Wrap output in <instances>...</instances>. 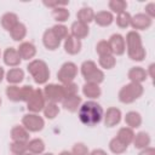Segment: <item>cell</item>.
I'll return each instance as SVG.
<instances>
[{"label":"cell","instance_id":"6","mask_svg":"<svg viewBox=\"0 0 155 155\" xmlns=\"http://www.w3.org/2000/svg\"><path fill=\"white\" fill-rule=\"evenodd\" d=\"M22 125L28 132H39L44 128L45 121L39 114L29 113L25 114L22 119Z\"/></svg>","mask_w":155,"mask_h":155},{"label":"cell","instance_id":"46","mask_svg":"<svg viewBox=\"0 0 155 155\" xmlns=\"http://www.w3.org/2000/svg\"><path fill=\"white\" fill-rule=\"evenodd\" d=\"M145 15L148 17H150L151 19L154 18V16H155V4L154 2H149L145 6Z\"/></svg>","mask_w":155,"mask_h":155},{"label":"cell","instance_id":"22","mask_svg":"<svg viewBox=\"0 0 155 155\" xmlns=\"http://www.w3.org/2000/svg\"><path fill=\"white\" fill-rule=\"evenodd\" d=\"M116 138H117L121 143H124L125 145L128 147V145L133 142L134 132H133V130L130 128V127H121V128L119 130V132H117Z\"/></svg>","mask_w":155,"mask_h":155},{"label":"cell","instance_id":"45","mask_svg":"<svg viewBox=\"0 0 155 155\" xmlns=\"http://www.w3.org/2000/svg\"><path fill=\"white\" fill-rule=\"evenodd\" d=\"M68 4H69L68 1H44V5L47 7H51L52 10L57 7H64Z\"/></svg>","mask_w":155,"mask_h":155},{"label":"cell","instance_id":"38","mask_svg":"<svg viewBox=\"0 0 155 155\" xmlns=\"http://www.w3.org/2000/svg\"><path fill=\"white\" fill-rule=\"evenodd\" d=\"M116 24L120 28H127L131 24V15L126 11L119 13L116 17Z\"/></svg>","mask_w":155,"mask_h":155},{"label":"cell","instance_id":"48","mask_svg":"<svg viewBox=\"0 0 155 155\" xmlns=\"http://www.w3.org/2000/svg\"><path fill=\"white\" fill-rule=\"evenodd\" d=\"M90 155H108L103 149H94L90 153Z\"/></svg>","mask_w":155,"mask_h":155},{"label":"cell","instance_id":"17","mask_svg":"<svg viewBox=\"0 0 155 155\" xmlns=\"http://www.w3.org/2000/svg\"><path fill=\"white\" fill-rule=\"evenodd\" d=\"M81 41L75 39L71 35H68L67 39L64 40V50L69 54H78L81 50Z\"/></svg>","mask_w":155,"mask_h":155},{"label":"cell","instance_id":"12","mask_svg":"<svg viewBox=\"0 0 155 155\" xmlns=\"http://www.w3.org/2000/svg\"><path fill=\"white\" fill-rule=\"evenodd\" d=\"M121 121V110L115 108V107H110L105 115H104V124L107 127H114L116 126L119 122Z\"/></svg>","mask_w":155,"mask_h":155},{"label":"cell","instance_id":"20","mask_svg":"<svg viewBox=\"0 0 155 155\" xmlns=\"http://www.w3.org/2000/svg\"><path fill=\"white\" fill-rule=\"evenodd\" d=\"M147 75H148L147 71L142 67H133L130 69V71L127 74L131 82H136V84H142L143 81H145Z\"/></svg>","mask_w":155,"mask_h":155},{"label":"cell","instance_id":"11","mask_svg":"<svg viewBox=\"0 0 155 155\" xmlns=\"http://www.w3.org/2000/svg\"><path fill=\"white\" fill-rule=\"evenodd\" d=\"M21 56L18 53V51L13 47H8L5 50L4 52V62L6 65L8 67H12V68H17L19 64H21Z\"/></svg>","mask_w":155,"mask_h":155},{"label":"cell","instance_id":"26","mask_svg":"<svg viewBox=\"0 0 155 155\" xmlns=\"http://www.w3.org/2000/svg\"><path fill=\"white\" fill-rule=\"evenodd\" d=\"M76 18H78L79 22L85 23V24L88 25V23L92 22L93 18H94V11H93L91 7H82V8H80V10L78 11Z\"/></svg>","mask_w":155,"mask_h":155},{"label":"cell","instance_id":"50","mask_svg":"<svg viewBox=\"0 0 155 155\" xmlns=\"http://www.w3.org/2000/svg\"><path fill=\"white\" fill-rule=\"evenodd\" d=\"M153 68H154V64H150V67H149V71H150V78H154V74H153Z\"/></svg>","mask_w":155,"mask_h":155},{"label":"cell","instance_id":"30","mask_svg":"<svg viewBox=\"0 0 155 155\" xmlns=\"http://www.w3.org/2000/svg\"><path fill=\"white\" fill-rule=\"evenodd\" d=\"M6 96L12 102H22V98H21V87H18L17 85H10L6 88Z\"/></svg>","mask_w":155,"mask_h":155},{"label":"cell","instance_id":"37","mask_svg":"<svg viewBox=\"0 0 155 155\" xmlns=\"http://www.w3.org/2000/svg\"><path fill=\"white\" fill-rule=\"evenodd\" d=\"M99 65L104 69H111L115 67L116 64V59L113 54H108V56H102L99 57V61H98Z\"/></svg>","mask_w":155,"mask_h":155},{"label":"cell","instance_id":"18","mask_svg":"<svg viewBox=\"0 0 155 155\" xmlns=\"http://www.w3.org/2000/svg\"><path fill=\"white\" fill-rule=\"evenodd\" d=\"M17 51H18V53H19V56H21L22 59H31L36 54L35 46L31 42H28V41L22 42L19 45V47L17 48Z\"/></svg>","mask_w":155,"mask_h":155},{"label":"cell","instance_id":"31","mask_svg":"<svg viewBox=\"0 0 155 155\" xmlns=\"http://www.w3.org/2000/svg\"><path fill=\"white\" fill-rule=\"evenodd\" d=\"M109 149H110L111 153L119 155V154H122V153H125V151L127 150V145H125L124 143H121V142L115 137V138H113V139L109 142Z\"/></svg>","mask_w":155,"mask_h":155},{"label":"cell","instance_id":"15","mask_svg":"<svg viewBox=\"0 0 155 155\" xmlns=\"http://www.w3.org/2000/svg\"><path fill=\"white\" fill-rule=\"evenodd\" d=\"M82 103V99L81 97H79V94L76 96H71V97H65L63 101H62V105L65 110L70 111V113H75L79 110L80 105Z\"/></svg>","mask_w":155,"mask_h":155},{"label":"cell","instance_id":"13","mask_svg":"<svg viewBox=\"0 0 155 155\" xmlns=\"http://www.w3.org/2000/svg\"><path fill=\"white\" fill-rule=\"evenodd\" d=\"M70 30H71V36H74L75 39H78V40H82V39H85L87 35H88V33H90V30H88V25L87 24H85V23H81V22H79V21H76V22H74L73 24H71V27H70Z\"/></svg>","mask_w":155,"mask_h":155},{"label":"cell","instance_id":"21","mask_svg":"<svg viewBox=\"0 0 155 155\" xmlns=\"http://www.w3.org/2000/svg\"><path fill=\"white\" fill-rule=\"evenodd\" d=\"M93 21H94L98 25H101V27H108V25H110V24L113 23L114 16H113V13L109 12V11H99V12L94 13Z\"/></svg>","mask_w":155,"mask_h":155},{"label":"cell","instance_id":"41","mask_svg":"<svg viewBox=\"0 0 155 155\" xmlns=\"http://www.w3.org/2000/svg\"><path fill=\"white\" fill-rule=\"evenodd\" d=\"M10 149H11L12 154H15V155H24L25 153H28L27 143L12 142V143H11V145H10Z\"/></svg>","mask_w":155,"mask_h":155},{"label":"cell","instance_id":"43","mask_svg":"<svg viewBox=\"0 0 155 155\" xmlns=\"http://www.w3.org/2000/svg\"><path fill=\"white\" fill-rule=\"evenodd\" d=\"M71 154L73 155H90V151H88V148L84 143H76L74 144L71 149Z\"/></svg>","mask_w":155,"mask_h":155},{"label":"cell","instance_id":"27","mask_svg":"<svg viewBox=\"0 0 155 155\" xmlns=\"http://www.w3.org/2000/svg\"><path fill=\"white\" fill-rule=\"evenodd\" d=\"M125 122H126L127 127H130L132 130L133 128H137L142 124V116L137 111H128L126 114V116H125Z\"/></svg>","mask_w":155,"mask_h":155},{"label":"cell","instance_id":"19","mask_svg":"<svg viewBox=\"0 0 155 155\" xmlns=\"http://www.w3.org/2000/svg\"><path fill=\"white\" fill-rule=\"evenodd\" d=\"M19 23L18 21V16L16 13H12V12H6L5 15H2L1 17V25L5 30L7 31H11L17 24Z\"/></svg>","mask_w":155,"mask_h":155},{"label":"cell","instance_id":"1","mask_svg":"<svg viewBox=\"0 0 155 155\" xmlns=\"http://www.w3.org/2000/svg\"><path fill=\"white\" fill-rule=\"evenodd\" d=\"M78 116L81 124L85 126H96L99 124L103 119V109L101 104H98L94 101H86L81 103L79 110H78Z\"/></svg>","mask_w":155,"mask_h":155},{"label":"cell","instance_id":"34","mask_svg":"<svg viewBox=\"0 0 155 155\" xmlns=\"http://www.w3.org/2000/svg\"><path fill=\"white\" fill-rule=\"evenodd\" d=\"M51 30H52V33L54 34V36L61 41V40H65L67 39V36L69 35L68 34V28L65 27V25H63V24H56V25H53L52 28H51Z\"/></svg>","mask_w":155,"mask_h":155},{"label":"cell","instance_id":"25","mask_svg":"<svg viewBox=\"0 0 155 155\" xmlns=\"http://www.w3.org/2000/svg\"><path fill=\"white\" fill-rule=\"evenodd\" d=\"M27 149H28V153H31L34 155L42 154L45 150V143L40 138H34L27 143Z\"/></svg>","mask_w":155,"mask_h":155},{"label":"cell","instance_id":"49","mask_svg":"<svg viewBox=\"0 0 155 155\" xmlns=\"http://www.w3.org/2000/svg\"><path fill=\"white\" fill-rule=\"evenodd\" d=\"M4 75H5L4 68H1V67H0V82H1V81H2V79H4Z\"/></svg>","mask_w":155,"mask_h":155},{"label":"cell","instance_id":"52","mask_svg":"<svg viewBox=\"0 0 155 155\" xmlns=\"http://www.w3.org/2000/svg\"><path fill=\"white\" fill-rule=\"evenodd\" d=\"M42 155H53L52 153H45V154H42Z\"/></svg>","mask_w":155,"mask_h":155},{"label":"cell","instance_id":"8","mask_svg":"<svg viewBox=\"0 0 155 155\" xmlns=\"http://www.w3.org/2000/svg\"><path fill=\"white\" fill-rule=\"evenodd\" d=\"M46 105V99L44 97V93L40 88H36L34 90V93L33 96L30 97V99L27 102V108L30 113H34V114H38L40 111H42V109L45 108Z\"/></svg>","mask_w":155,"mask_h":155},{"label":"cell","instance_id":"3","mask_svg":"<svg viewBox=\"0 0 155 155\" xmlns=\"http://www.w3.org/2000/svg\"><path fill=\"white\" fill-rule=\"evenodd\" d=\"M29 74L33 76L34 81L39 85L46 84L50 78V69L47 64L41 59H34L31 61L27 67Z\"/></svg>","mask_w":155,"mask_h":155},{"label":"cell","instance_id":"29","mask_svg":"<svg viewBox=\"0 0 155 155\" xmlns=\"http://www.w3.org/2000/svg\"><path fill=\"white\" fill-rule=\"evenodd\" d=\"M10 35H11V38H12L15 41H21V40H23V39L25 38V35H27V28H25V25L19 22V23L10 31Z\"/></svg>","mask_w":155,"mask_h":155},{"label":"cell","instance_id":"40","mask_svg":"<svg viewBox=\"0 0 155 155\" xmlns=\"http://www.w3.org/2000/svg\"><path fill=\"white\" fill-rule=\"evenodd\" d=\"M96 51H97V53L99 54V57H102V56H108V54H113V53H111V50H110V46H109V44H108L107 40H101V41L97 44V46H96Z\"/></svg>","mask_w":155,"mask_h":155},{"label":"cell","instance_id":"32","mask_svg":"<svg viewBox=\"0 0 155 155\" xmlns=\"http://www.w3.org/2000/svg\"><path fill=\"white\" fill-rule=\"evenodd\" d=\"M42 111L47 119H54L59 113V107L57 103H46Z\"/></svg>","mask_w":155,"mask_h":155},{"label":"cell","instance_id":"24","mask_svg":"<svg viewBox=\"0 0 155 155\" xmlns=\"http://www.w3.org/2000/svg\"><path fill=\"white\" fill-rule=\"evenodd\" d=\"M82 93H84V96H86L87 98L94 99V98H98V97L102 94V91H101L99 85L86 82V84L82 86Z\"/></svg>","mask_w":155,"mask_h":155},{"label":"cell","instance_id":"33","mask_svg":"<svg viewBox=\"0 0 155 155\" xmlns=\"http://www.w3.org/2000/svg\"><path fill=\"white\" fill-rule=\"evenodd\" d=\"M69 11L65 7H57L52 10V16L57 22H65L69 18Z\"/></svg>","mask_w":155,"mask_h":155},{"label":"cell","instance_id":"44","mask_svg":"<svg viewBox=\"0 0 155 155\" xmlns=\"http://www.w3.org/2000/svg\"><path fill=\"white\" fill-rule=\"evenodd\" d=\"M33 93H34V88L31 86L25 85V86L21 87V98H22V102H25L27 103L30 99V97L33 96Z\"/></svg>","mask_w":155,"mask_h":155},{"label":"cell","instance_id":"7","mask_svg":"<svg viewBox=\"0 0 155 155\" xmlns=\"http://www.w3.org/2000/svg\"><path fill=\"white\" fill-rule=\"evenodd\" d=\"M78 74V67L75 63L73 62H65L64 64H62L61 69L57 73V78L61 81L62 85L73 82V80L75 79Z\"/></svg>","mask_w":155,"mask_h":155},{"label":"cell","instance_id":"16","mask_svg":"<svg viewBox=\"0 0 155 155\" xmlns=\"http://www.w3.org/2000/svg\"><path fill=\"white\" fill-rule=\"evenodd\" d=\"M11 138H12V142L28 143L29 142V132L23 126L17 125L11 130Z\"/></svg>","mask_w":155,"mask_h":155},{"label":"cell","instance_id":"9","mask_svg":"<svg viewBox=\"0 0 155 155\" xmlns=\"http://www.w3.org/2000/svg\"><path fill=\"white\" fill-rule=\"evenodd\" d=\"M108 44L110 46V50H111V53L113 56L116 54V56H121L125 53L126 51V44H125V39L122 35L120 34H113L110 36V39L108 40Z\"/></svg>","mask_w":155,"mask_h":155},{"label":"cell","instance_id":"35","mask_svg":"<svg viewBox=\"0 0 155 155\" xmlns=\"http://www.w3.org/2000/svg\"><path fill=\"white\" fill-rule=\"evenodd\" d=\"M108 5H109V8L117 15L126 11V7H127V2L124 0H110Z\"/></svg>","mask_w":155,"mask_h":155},{"label":"cell","instance_id":"36","mask_svg":"<svg viewBox=\"0 0 155 155\" xmlns=\"http://www.w3.org/2000/svg\"><path fill=\"white\" fill-rule=\"evenodd\" d=\"M103 80H104V73L101 69H98V68L91 75H88L87 78H85V81L86 82L96 84V85H99L101 82H103Z\"/></svg>","mask_w":155,"mask_h":155},{"label":"cell","instance_id":"47","mask_svg":"<svg viewBox=\"0 0 155 155\" xmlns=\"http://www.w3.org/2000/svg\"><path fill=\"white\" fill-rule=\"evenodd\" d=\"M139 155H155V149L151 148V147L144 148V149H142V151L139 153Z\"/></svg>","mask_w":155,"mask_h":155},{"label":"cell","instance_id":"54","mask_svg":"<svg viewBox=\"0 0 155 155\" xmlns=\"http://www.w3.org/2000/svg\"><path fill=\"white\" fill-rule=\"evenodd\" d=\"M0 105H1V98H0Z\"/></svg>","mask_w":155,"mask_h":155},{"label":"cell","instance_id":"42","mask_svg":"<svg viewBox=\"0 0 155 155\" xmlns=\"http://www.w3.org/2000/svg\"><path fill=\"white\" fill-rule=\"evenodd\" d=\"M62 86H63V91H64V98H65V97H71V96H76V94H78L79 87H78L76 84L69 82V84H65V85H62Z\"/></svg>","mask_w":155,"mask_h":155},{"label":"cell","instance_id":"2","mask_svg":"<svg viewBox=\"0 0 155 155\" xmlns=\"http://www.w3.org/2000/svg\"><path fill=\"white\" fill-rule=\"evenodd\" d=\"M126 48L128 57L133 61H143L145 58V50L142 45L140 35L136 30H131L126 35Z\"/></svg>","mask_w":155,"mask_h":155},{"label":"cell","instance_id":"10","mask_svg":"<svg viewBox=\"0 0 155 155\" xmlns=\"http://www.w3.org/2000/svg\"><path fill=\"white\" fill-rule=\"evenodd\" d=\"M153 23V19L150 17H148L145 13H137L136 16L131 17V27L133 29H138V30H145L148 29Z\"/></svg>","mask_w":155,"mask_h":155},{"label":"cell","instance_id":"28","mask_svg":"<svg viewBox=\"0 0 155 155\" xmlns=\"http://www.w3.org/2000/svg\"><path fill=\"white\" fill-rule=\"evenodd\" d=\"M134 144V148L137 149H144V148H148L149 144H150V137L147 132H139L137 134H134V138H133V142Z\"/></svg>","mask_w":155,"mask_h":155},{"label":"cell","instance_id":"23","mask_svg":"<svg viewBox=\"0 0 155 155\" xmlns=\"http://www.w3.org/2000/svg\"><path fill=\"white\" fill-rule=\"evenodd\" d=\"M24 78V71L21 68H12L6 73V80L11 85L19 84Z\"/></svg>","mask_w":155,"mask_h":155},{"label":"cell","instance_id":"53","mask_svg":"<svg viewBox=\"0 0 155 155\" xmlns=\"http://www.w3.org/2000/svg\"><path fill=\"white\" fill-rule=\"evenodd\" d=\"M24 155H34V154H31V153H25Z\"/></svg>","mask_w":155,"mask_h":155},{"label":"cell","instance_id":"39","mask_svg":"<svg viewBox=\"0 0 155 155\" xmlns=\"http://www.w3.org/2000/svg\"><path fill=\"white\" fill-rule=\"evenodd\" d=\"M97 69V64L93 62V61H86L81 64V74L85 78H87L88 75H91L94 70Z\"/></svg>","mask_w":155,"mask_h":155},{"label":"cell","instance_id":"5","mask_svg":"<svg viewBox=\"0 0 155 155\" xmlns=\"http://www.w3.org/2000/svg\"><path fill=\"white\" fill-rule=\"evenodd\" d=\"M44 97L47 101V103H62V101L64 99V91H63V86L62 85H57V84H48L45 86L44 91Z\"/></svg>","mask_w":155,"mask_h":155},{"label":"cell","instance_id":"4","mask_svg":"<svg viewBox=\"0 0 155 155\" xmlns=\"http://www.w3.org/2000/svg\"><path fill=\"white\" fill-rule=\"evenodd\" d=\"M143 94V86L140 84L130 82L128 85H125L120 92H119V101L125 104H130L138 99Z\"/></svg>","mask_w":155,"mask_h":155},{"label":"cell","instance_id":"51","mask_svg":"<svg viewBox=\"0 0 155 155\" xmlns=\"http://www.w3.org/2000/svg\"><path fill=\"white\" fill-rule=\"evenodd\" d=\"M59 155H73L71 154V151H68V150H64V151H62Z\"/></svg>","mask_w":155,"mask_h":155},{"label":"cell","instance_id":"14","mask_svg":"<svg viewBox=\"0 0 155 155\" xmlns=\"http://www.w3.org/2000/svg\"><path fill=\"white\" fill-rule=\"evenodd\" d=\"M42 42H44V46L47 48V50H57L61 45V41L54 36V34L52 33L51 29H46L44 35H42Z\"/></svg>","mask_w":155,"mask_h":155}]
</instances>
